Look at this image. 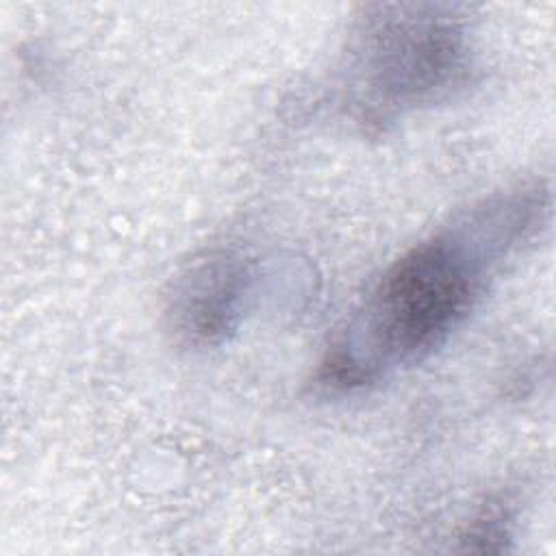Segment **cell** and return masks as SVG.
Masks as SVG:
<instances>
[{
	"instance_id": "6da1fadb",
	"label": "cell",
	"mask_w": 556,
	"mask_h": 556,
	"mask_svg": "<svg viewBox=\"0 0 556 556\" xmlns=\"http://www.w3.org/2000/svg\"><path fill=\"white\" fill-rule=\"evenodd\" d=\"M549 187L528 180L495 191L415 243L380 276L317 382L354 391L437 352L469 317L500 267L547 224Z\"/></svg>"
},
{
	"instance_id": "7a4b0ae2",
	"label": "cell",
	"mask_w": 556,
	"mask_h": 556,
	"mask_svg": "<svg viewBox=\"0 0 556 556\" xmlns=\"http://www.w3.org/2000/svg\"><path fill=\"white\" fill-rule=\"evenodd\" d=\"M471 65L469 26L458 7L365 4L348 37V104L363 126L382 130L463 89Z\"/></svg>"
},
{
	"instance_id": "3957f363",
	"label": "cell",
	"mask_w": 556,
	"mask_h": 556,
	"mask_svg": "<svg viewBox=\"0 0 556 556\" xmlns=\"http://www.w3.org/2000/svg\"><path fill=\"white\" fill-rule=\"evenodd\" d=\"M252 265L235 248L195 254L165 295V326L176 345L211 350L237 330L252 295Z\"/></svg>"
}]
</instances>
